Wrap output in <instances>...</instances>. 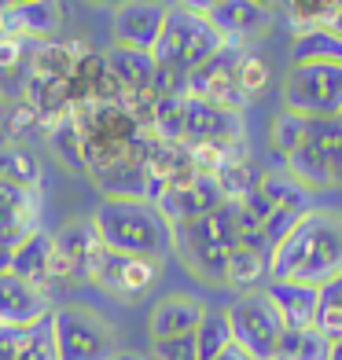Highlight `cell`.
I'll return each mask as SVG.
<instances>
[{
    "instance_id": "6da1fadb",
    "label": "cell",
    "mask_w": 342,
    "mask_h": 360,
    "mask_svg": "<svg viewBox=\"0 0 342 360\" xmlns=\"http://www.w3.org/2000/svg\"><path fill=\"white\" fill-rule=\"evenodd\" d=\"M342 276V214L309 210L280 247L272 250V280L324 287Z\"/></svg>"
},
{
    "instance_id": "7a4b0ae2",
    "label": "cell",
    "mask_w": 342,
    "mask_h": 360,
    "mask_svg": "<svg viewBox=\"0 0 342 360\" xmlns=\"http://www.w3.org/2000/svg\"><path fill=\"white\" fill-rule=\"evenodd\" d=\"M92 228L107 250L129 257L162 261L173 254V224L155 202L144 199H103L92 214Z\"/></svg>"
},
{
    "instance_id": "3957f363",
    "label": "cell",
    "mask_w": 342,
    "mask_h": 360,
    "mask_svg": "<svg viewBox=\"0 0 342 360\" xmlns=\"http://www.w3.org/2000/svg\"><path fill=\"white\" fill-rule=\"evenodd\" d=\"M70 118L81 136V158H85V173L100 176L122 162L137 158V147L144 136V125L118 103H85L74 107Z\"/></svg>"
},
{
    "instance_id": "277c9868",
    "label": "cell",
    "mask_w": 342,
    "mask_h": 360,
    "mask_svg": "<svg viewBox=\"0 0 342 360\" xmlns=\"http://www.w3.org/2000/svg\"><path fill=\"white\" fill-rule=\"evenodd\" d=\"M236 206L224 202L206 217H195L184 224H173V254L184 261L191 276L203 283H224V265L236 247Z\"/></svg>"
},
{
    "instance_id": "5b68a950",
    "label": "cell",
    "mask_w": 342,
    "mask_h": 360,
    "mask_svg": "<svg viewBox=\"0 0 342 360\" xmlns=\"http://www.w3.org/2000/svg\"><path fill=\"white\" fill-rule=\"evenodd\" d=\"M221 48H224V41L210 26L203 8L181 4V8L166 11V26H162V37L155 44V63L166 70H177V74H191L206 59H214Z\"/></svg>"
},
{
    "instance_id": "8992f818",
    "label": "cell",
    "mask_w": 342,
    "mask_h": 360,
    "mask_svg": "<svg viewBox=\"0 0 342 360\" xmlns=\"http://www.w3.org/2000/svg\"><path fill=\"white\" fill-rule=\"evenodd\" d=\"M48 323H52L56 360H110L118 353L110 323L85 305H63L48 316Z\"/></svg>"
},
{
    "instance_id": "52a82bcc",
    "label": "cell",
    "mask_w": 342,
    "mask_h": 360,
    "mask_svg": "<svg viewBox=\"0 0 342 360\" xmlns=\"http://www.w3.org/2000/svg\"><path fill=\"white\" fill-rule=\"evenodd\" d=\"M228 327H232V346H239L254 360H272L284 338V320L276 316L272 302L265 298V290L236 294V302L224 309Z\"/></svg>"
},
{
    "instance_id": "ba28073f",
    "label": "cell",
    "mask_w": 342,
    "mask_h": 360,
    "mask_svg": "<svg viewBox=\"0 0 342 360\" xmlns=\"http://www.w3.org/2000/svg\"><path fill=\"white\" fill-rule=\"evenodd\" d=\"M284 110L302 118H338L342 67H291L284 77Z\"/></svg>"
},
{
    "instance_id": "9c48e42d",
    "label": "cell",
    "mask_w": 342,
    "mask_h": 360,
    "mask_svg": "<svg viewBox=\"0 0 342 360\" xmlns=\"http://www.w3.org/2000/svg\"><path fill=\"white\" fill-rule=\"evenodd\" d=\"M158 276H162V261L129 257L118 250H107L103 243L92 250V261H89V280L122 302H140L158 283Z\"/></svg>"
},
{
    "instance_id": "30bf717a",
    "label": "cell",
    "mask_w": 342,
    "mask_h": 360,
    "mask_svg": "<svg viewBox=\"0 0 342 360\" xmlns=\"http://www.w3.org/2000/svg\"><path fill=\"white\" fill-rule=\"evenodd\" d=\"M239 56H243V48L224 44L214 59H206L199 70L188 74V96L239 114L243 107L251 103L247 96H243V89H239Z\"/></svg>"
},
{
    "instance_id": "8fae6325",
    "label": "cell",
    "mask_w": 342,
    "mask_h": 360,
    "mask_svg": "<svg viewBox=\"0 0 342 360\" xmlns=\"http://www.w3.org/2000/svg\"><path fill=\"white\" fill-rule=\"evenodd\" d=\"M181 143L188 147H232L243 143V114L203 103L195 96H184V129Z\"/></svg>"
},
{
    "instance_id": "7c38bea8",
    "label": "cell",
    "mask_w": 342,
    "mask_h": 360,
    "mask_svg": "<svg viewBox=\"0 0 342 360\" xmlns=\"http://www.w3.org/2000/svg\"><path fill=\"white\" fill-rule=\"evenodd\" d=\"M199 8L210 19V26L221 34V41L232 48H251L272 26V8L254 4V0H224V4H199Z\"/></svg>"
},
{
    "instance_id": "4fadbf2b",
    "label": "cell",
    "mask_w": 342,
    "mask_h": 360,
    "mask_svg": "<svg viewBox=\"0 0 342 360\" xmlns=\"http://www.w3.org/2000/svg\"><path fill=\"white\" fill-rule=\"evenodd\" d=\"M269 280H272V247L265 243L262 228L239 232L232 254H228V265H224V287L251 294V290H262Z\"/></svg>"
},
{
    "instance_id": "5bb4252c",
    "label": "cell",
    "mask_w": 342,
    "mask_h": 360,
    "mask_svg": "<svg viewBox=\"0 0 342 360\" xmlns=\"http://www.w3.org/2000/svg\"><path fill=\"white\" fill-rule=\"evenodd\" d=\"M100 247V236L92 228V217L70 221L63 232L52 236V283L56 280H89L92 250Z\"/></svg>"
},
{
    "instance_id": "9a60e30c",
    "label": "cell",
    "mask_w": 342,
    "mask_h": 360,
    "mask_svg": "<svg viewBox=\"0 0 342 360\" xmlns=\"http://www.w3.org/2000/svg\"><path fill=\"white\" fill-rule=\"evenodd\" d=\"M48 316V290L19 280L15 272H0V327L8 331H30Z\"/></svg>"
},
{
    "instance_id": "2e32d148",
    "label": "cell",
    "mask_w": 342,
    "mask_h": 360,
    "mask_svg": "<svg viewBox=\"0 0 342 360\" xmlns=\"http://www.w3.org/2000/svg\"><path fill=\"white\" fill-rule=\"evenodd\" d=\"M155 206L162 210V217L170 224H184V221H195V217H206V214H214V210H221L224 195H221L214 176L199 173V176H191L188 184H177L170 191H162Z\"/></svg>"
},
{
    "instance_id": "e0dca14e",
    "label": "cell",
    "mask_w": 342,
    "mask_h": 360,
    "mask_svg": "<svg viewBox=\"0 0 342 360\" xmlns=\"http://www.w3.org/2000/svg\"><path fill=\"white\" fill-rule=\"evenodd\" d=\"M37 221H41V191L0 180V239L8 247H19L26 236L37 232Z\"/></svg>"
},
{
    "instance_id": "ac0fdd59",
    "label": "cell",
    "mask_w": 342,
    "mask_h": 360,
    "mask_svg": "<svg viewBox=\"0 0 342 360\" xmlns=\"http://www.w3.org/2000/svg\"><path fill=\"white\" fill-rule=\"evenodd\" d=\"M166 11L162 4H122L114 11V44L137 48V52H151L166 26Z\"/></svg>"
},
{
    "instance_id": "d6986e66",
    "label": "cell",
    "mask_w": 342,
    "mask_h": 360,
    "mask_svg": "<svg viewBox=\"0 0 342 360\" xmlns=\"http://www.w3.org/2000/svg\"><path fill=\"white\" fill-rule=\"evenodd\" d=\"M262 290H265V298L272 302L276 316L284 320V331H309V327H317V302H320L317 287L269 280Z\"/></svg>"
},
{
    "instance_id": "ffe728a7",
    "label": "cell",
    "mask_w": 342,
    "mask_h": 360,
    "mask_svg": "<svg viewBox=\"0 0 342 360\" xmlns=\"http://www.w3.org/2000/svg\"><path fill=\"white\" fill-rule=\"evenodd\" d=\"M206 316V305L199 298H188V294H170L151 309V320H148V331L155 342H170V338H184L195 335V327L203 323Z\"/></svg>"
},
{
    "instance_id": "44dd1931",
    "label": "cell",
    "mask_w": 342,
    "mask_h": 360,
    "mask_svg": "<svg viewBox=\"0 0 342 360\" xmlns=\"http://www.w3.org/2000/svg\"><path fill=\"white\" fill-rule=\"evenodd\" d=\"M11 272L26 283L48 290V283H52V232L37 228L34 236H26L11 254Z\"/></svg>"
},
{
    "instance_id": "7402d4cb",
    "label": "cell",
    "mask_w": 342,
    "mask_h": 360,
    "mask_svg": "<svg viewBox=\"0 0 342 360\" xmlns=\"http://www.w3.org/2000/svg\"><path fill=\"white\" fill-rule=\"evenodd\" d=\"M291 67H342V37L331 30H313L291 44Z\"/></svg>"
},
{
    "instance_id": "603a6c76",
    "label": "cell",
    "mask_w": 342,
    "mask_h": 360,
    "mask_svg": "<svg viewBox=\"0 0 342 360\" xmlns=\"http://www.w3.org/2000/svg\"><path fill=\"white\" fill-rule=\"evenodd\" d=\"M37 41H30L23 34H0V96H4V81H15L23 89V81L34 67Z\"/></svg>"
},
{
    "instance_id": "cb8c5ba5",
    "label": "cell",
    "mask_w": 342,
    "mask_h": 360,
    "mask_svg": "<svg viewBox=\"0 0 342 360\" xmlns=\"http://www.w3.org/2000/svg\"><path fill=\"white\" fill-rule=\"evenodd\" d=\"M305 140L320 151L324 166L331 173V184H342V122L338 118H313L305 129Z\"/></svg>"
},
{
    "instance_id": "d4e9b609",
    "label": "cell",
    "mask_w": 342,
    "mask_h": 360,
    "mask_svg": "<svg viewBox=\"0 0 342 360\" xmlns=\"http://www.w3.org/2000/svg\"><path fill=\"white\" fill-rule=\"evenodd\" d=\"M254 191L262 195V199H265L272 210H276V206H302V210H313V206H309V191H305L287 169H265V173H258Z\"/></svg>"
},
{
    "instance_id": "484cf974",
    "label": "cell",
    "mask_w": 342,
    "mask_h": 360,
    "mask_svg": "<svg viewBox=\"0 0 342 360\" xmlns=\"http://www.w3.org/2000/svg\"><path fill=\"white\" fill-rule=\"evenodd\" d=\"M0 180L19 188H41V162L23 143H0Z\"/></svg>"
},
{
    "instance_id": "4316f807",
    "label": "cell",
    "mask_w": 342,
    "mask_h": 360,
    "mask_svg": "<svg viewBox=\"0 0 342 360\" xmlns=\"http://www.w3.org/2000/svg\"><path fill=\"white\" fill-rule=\"evenodd\" d=\"M228 346H232V327H228L224 309L221 313H210L206 309L203 323L195 327V356L199 360H217Z\"/></svg>"
},
{
    "instance_id": "83f0119b",
    "label": "cell",
    "mask_w": 342,
    "mask_h": 360,
    "mask_svg": "<svg viewBox=\"0 0 342 360\" xmlns=\"http://www.w3.org/2000/svg\"><path fill=\"white\" fill-rule=\"evenodd\" d=\"M276 356L280 360H331V342L317 327H309V331H284Z\"/></svg>"
},
{
    "instance_id": "f1b7e54d",
    "label": "cell",
    "mask_w": 342,
    "mask_h": 360,
    "mask_svg": "<svg viewBox=\"0 0 342 360\" xmlns=\"http://www.w3.org/2000/svg\"><path fill=\"white\" fill-rule=\"evenodd\" d=\"M317 331L335 346L342 342V276L320 287V302H317Z\"/></svg>"
},
{
    "instance_id": "f546056e",
    "label": "cell",
    "mask_w": 342,
    "mask_h": 360,
    "mask_svg": "<svg viewBox=\"0 0 342 360\" xmlns=\"http://www.w3.org/2000/svg\"><path fill=\"white\" fill-rule=\"evenodd\" d=\"M331 11H335V0H317V4L313 0H302V4L284 8V19L295 30V37H302V34H313V30H328Z\"/></svg>"
},
{
    "instance_id": "4dcf8cb0",
    "label": "cell",
    "mask_w": 342,
    "mask_h": 360,
    "mask_svg": "<svg viewBox=\"0 0 342 360\" xmlns=\"http://www.w3.org/2000/svg\"><path fill=\"white\" fill-rule=\"evenodd\" d=\"M305 129H309V118H302V114H291V110H280L272 118V129H269V143H272V151L287 158L295 147L305 140Z\"/></svg>"
},
{
    "instance_id": "1f68e13d",
    "label": "cell",
    "mask_w": 342,
    "mask_h": 360,
    "mask_svg": "<svg viewBox=\"0 0 342 360\" xmlns=\"http://www.w3.org/2000/svg\"><path fill=\"white\" fill-rule=\"evenodd\" d=\"M48 143L59 162H67L70 169H85V158H81V136H77V125L74 118H59L56 125H48Z\"/></svg>"
},
{
    "instance_id": "d6a6232c",
    "label": "cell",
    "mask_w": 342,
    "mask_h": 360,
    "mask_svg": "<svg viewBox=\"0 0 342 360\" xmlns=\"http://www.w3.org/2000/svg\"><path fill=\"white\" fill-rule=\"evenodd\" d=\"M269 77H272L269 59L258 56L254 48H243V56H239V89H243V96L254 100V96L269 85Z\"/></svg>"
},
{
    "instance_id": "836d02e7",
    "label": "cell",
    "mask_w": 342,
    "mask_h": 360,
    "mask_svg": "<svg viewBox=\"0 0 342 360\" xmlns=\"http://www.w3.org/2000/svg\"><path fill=\"white\" fill-rule=\"evenodd\" d=\"M305 214H309V210H302V206H276L272 214L262 221V236H265V243L276 250V247H280V243L298 228V221H302Z\"/></svg>"
},
{
    "instance_id": "e575fe53",
    "label": "cell",
    "mask_w": 342,
    "mask_h": 360,
    "mask_svg": "<svg viewBox=\"0 0 342 360\" xmlns=\"http://www.w3.org/2000/svg\"><path fill=\"white\" fill-rule=\"evenodd\" d=\"M19 360H56V346H52V323H37L23 331L19 338Z\"/></svg>"
},
{
    "instance_id": "d590c367",
    "label": "cell",
    "mask_w": 342,
    "mask_h": 360,
    "mask_svg": "<svg viewBox=\"0 0 342 360\" xmlns=\"http://www.w3.org/2000/svg\"><path fill=\"white\" fill-rule=\"evenodd\" d=\"M155 353L162 360H199V356H195V335L170 338V342H155Z\"/></svg>"
},
{
    "instance_id": "8d00e7d4",
    "label": "cell",
    "mask_w": 342,
    "mask_h": 360,
    "mask_svg": "<svg viewBox=\"0 0 342 360\" xmlns=\"http://www.w3.org/2000/svg\"><path fill=\"white\" fill-rule=\"evenodd\" d=\"M19 338H23V331L0 327V360H19Z\"/></svg>"
},
{
    "instance_id": "74e56055",
    "label": "cell",
    "mask_w": 342,
    "mask_h": 360,
    "mask_svg": "<svg viewBox=\"0 0 342 360\" xmlns=\"http://www.w3.org/2000/svg\"><path fill=\"white\" fill-rule=\"evenodd\" d=\"M328 30L342 37V0H335V11H331V22H328Z\"/></svg>"
},
{
    "instance_id": "f35d334b",
    "label": "cell",
    "mask_w": 342,
    "mask_h": 360,
    "mask_svg": "<svg viewBox=\"0 0 342 360\" xmlns=\"http://www.w3.org/2000/svg\"><path fill=\"white\" fill-rule=\"evenodd\" d=\"M217 360H254V356H247V353H243L239 346H228V349H224Z\"/></svg>"
},
{
    "instance_id": "ab89813d",
    "label": "cell",
    "mask_w": 342,
    "mask_h": 360,
    "mask_svg": "<svg viewBox=\"0 0 342 360\" xmlns=\"http://www.w3.org/2000/svg\"><path fill=\"white\" fill-rule=\"evenodd\" d=\"M331 360H342V342H335V346H331Z\"/></svg>"
},
{
    "instance_id": "60d3db41",
    "label": "cell",
    "mask_w": 342,
    "mask_h": 360,
    "mask_svg": "<svg viewBox=\"0 0 342 360\" xmlns=\"http://www.w3.org/2000/svg\"><path fill=\"white\" fill-rule=\"evenodd\" d=\"M338 122H342V110H338Z\"/></svg>"
}]
</instances>
